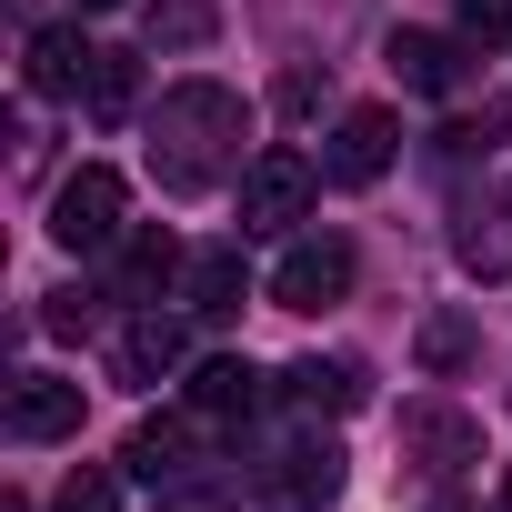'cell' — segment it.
Returning a JSON list of instances; mask_svg holds the SVG:
<instances>
[{
  "instance_id": "5",
  "label": "cell",
  "mask_w": 512,
  "mask_h": 512,
  "mask_svg": "<svg viewBox=\"0 0 512 512\" xmlns=\"http://www.w3.org/2000/svg\"><path fill=\"white\" fill-rule=\"evenodd\" d=\"M352 272H362V262H352L342 231H302V241L282 251V272H272V302H282V312H332V302L352 292Z\"/></svg>"
},
{
  "instance_id": "9",
  "label": "cell",
  "mask_w": 512,
  "mask_h": 512,
  "mask_svg": "<svg viewBox=\"0 0 512 512\" xmlns=\"http://www.w3.org/2000/svg\"><path fill=\"white\" fill-rule=\"evenodd\" d=\"M462 272H512V181H492V191H472L462 201Z\"/></svg>"
},
{
  "instance_id": "28",
  "label": "cell",
  "mask_w": 512,
  "mask_h": 512,
  "mask_svg": "<svg viewBox=\"0 0 512 512\" xmlns=\"http://www.w3.org/2000/svg\"><path fill=\"white\" fill-rule=\"evenodd\" d=\"M502 512H512V472H502Z\"/></svg>"
},
{
  "instance_id": "14",
  "label": "cell",
  "mask_w": 512,
  "mask_h": 512,
  "mask_svg": "<svg viewBox=\"0 0 512 512\" xmlns=\"http://www.w3.org/2000/svg\"><path fill=\"white\" fill-rule=\"evenodd\" d=\"M181 292H191V312H201V322H231V312H241V292H251V272H241V251H191Z\"/></svg>"
},
{
  "instance_id": "8",
  "label": "cell",
  "mask_w": 512,
  "mask_h": 512,
  "mask_svg": "<svg viewBox=\"0 0 512 512\" xmlns=\"http://www.w3.org/2000/svg\"><path fill=\"white\" fill-rule=\"evenodd\" d=\"M71 432H81V382L21 372L11 382V442H71Z\"/></svg>"
},
{
  "instance_id": "20",
  "label": "cell",
  "mask_w": 512,
  "mask_h": 512,
  "mask_svg": "<svg viewBox=\"0 0 512 512\" xmlns=\"http://www.w3.org/2000/svg\"><path fill=\"white\" fill-rule=\"evenodd\" d=\"M502 131H512V121H502V111H492V101H482V111H462V121H452V131H442V151H452V161H472V151H482V161H492V151H502Z\"/></svg>"
},
{
  "instance_id": "26",
  "label": "cell",
  "mask_w": 512,
  "mask_h": 512,
  "mask_svg": "<svg viewBox=\"0 0 512 512\" xmlns=\"http://www.w3.org/2000/svg\"><path fill=\"white\" fill-rule=\"evenodd\" d=\"M432 512H472V502H462V492H432Z\"/></svg>"
},
{
  "instance_id": "10",
  "label": "cell",
  "mask_w": 512,
  "mask_h": 512,
  "mask_svg": "<svg viewBox=\"0 0 512 512\" xmlns=\"http://www.w3.org/2000/svg\"><path fill=\"white\" fill-rule=\"evenodd\" d=\"M91 71H101V51H91L81 31H31V61H21V81H31L41 101H71V91H91Z\"/></svg>"
},
{
  "instance_id": "16",
  "label": "cell",
  "mask_w": 512,
  "mask_h": 512,
  "mask_svg": "<svg viewBox=\"0 0 512 512\" xmlns=\"http://www.w3.org/2000/svg\"><path fill=\"white\" fill-rule=\"evenodd\" d=\"M402 442H412V452H432V472H452V462H472V452H482V432H472L462 412H442V402L402 412Z\"/></svg>"
},
{
  "instance_id": "13",
  "label": "cell",
  "mask_w": 512,
  "mask_h": 512,
  "mask_svg": "<svg viewBox=\"0 0 512 512\" xmlns=\"http://www.w3.org/2000/svg\"><path fill=\"white\" fill-rule=\"evenodd\" d=\"M282 402H292V412H312V422H322V412H352V402H362V372L312 352V362H292V372H282Z\"/></svg>"
},
{
  "instance_id": "11",
  "label": "cell",
  "mask_w": 512,
  "mask_h": 512,
  "mask_svg": "<svg viewBox=\"0 0 512 512\" xmlns=\"http://www.w3.org/2000/svg\"><path fill=\"white\" fill-rule=\"evenodd\" d=\"M181 322L171 312H141V322H121V342H111V362H121V382H171L181 372Z\"/></svg>"
},
{
  "instance_id": "3",
  "label": "cell",
  "mask_w": 512,
  "mask_h": 512,
  "mask_svg": "<svg viewBox=\"0 0 512 512\" xmlns=\"http://www.w3.org/2000/svg\"><path fill=\"white\" fill-rule=\"evenodd\" d=\"M312 191H322V161H302V151H251V171H241V231H292L302 211H312Z\"/></svg>"
},
{
  "instance_id": "4",
  "label": "cell",
  "mask_w": 512,
  "mask_h": 512,
  "mask_svg": "<svg viewBox=\"0 0 512 512\" xmlns=\"http://www.w3.org/2000/svg\"><path fill=\"white\" fill-rule=\"evenodd\" d=\"M121 201H131L121 171L81 161V171L51 191V241H61V251H111V241H121Z\"/></svg>"
},
{
  "instance_id": "25",
  "label": "cell",
  "mask_w": 512,
  "mask_h": 512,
  "mask_svg": "<svg viewBox=\"0 0 512 512\" xmlns=\"http://www.w3.org/2000/svg\"><path fill=\"white\" fill-rule=\"evenodd\" d=\"M161 512H231V502H221V492H171Z\"/></svg>"
},
{
  "instance_id": "23",
  "label": "cell",
  "mask_w": 512,
  "mask_h": 512,
  "mask_svg": "<svg viewBox=\"0 0 512 512\" xmlns=\"http://www.w3.org/2000/svg\"><path fill=\"white\" fill-rule=\"evenodd\" d=\"M462 41H512V0H462Z\"/></svg>"
},
{
  "instance_id": "19",
  "label": "cell",
  "mask_w": 512,
  "mask_h": 512,
  "mask_svg": "<svg viewBox=\"0 0 512 512\" xmlns=\"http://www.w3.org/2000/svg\"><path fill=\"white\" fill-rule=\"evenodd\" d=\"M81 101H91V111H101V121H131V101H141V71H131V61H111V51H101V71H91V91H81Z\"/></svg>"
},
{
  "instance_id": "22",
  "label": "cell",
  "mask_w": 512,
  "mask_h": 512,
  "mask_svg": "<svg viewBox=\"0 0 512 512\" xmlns=\"http://www.w3.org/2000/svg\"><path fill=\"white\" fill-rule=\"evenodd\" d=\"M462 352H472V332H462L452 312H432V322H422V362H432V372H452Z\"/></svg>"
},
{
  "instance_id": "7",
  "label": "cell",
  "mask_w": 512,
  "mask_h": 512,
  "mask_svg": "<svg viewBox=\"0 0 512 512\" xmlns=\"http://www.w3.org/2000/svg\"><path fill=\"white\" fill-rule=\"evenodd\" d=\"M221 422H201V412H151L131 442H121V472H141V482H181V472H201L191 452L211 442Z\"/></svg>"
},
{
  "instance_id": "27",
  "label": "cell",
  "mask_w": 512,
  "mask_h": 512,
  "mask_svg": "<svg viewBox=\"0 0 512 512\" xmlns=\"http://www.w3.org/2000/svg\"><path fill=\"white\" fill-rule=\"evenodd\" d=\"M71 11H121V0H71Z\"/></svg>"
},
{
  "instance_id": "21",
  "label": "cell",
  "mask_w": 512,
  "mask_h": 512,
  "mask_svg": "<svg viewBox=\"0 0 512 512\" xmlns=\"http://www.w3.org/2000/svg\"><path fill=\"white\" fill-rule=\"evenodd\" d=\"M51 512H121V472H101V462H81L71 482H61V502Z\"/></svg>"
},
{
  "instance_id": "17",
  "label": "cell",
  "mask_w": 512,
  "mask_h": 512,
  "mask_svg": "<svg viewBox=\"0 0 512 512\" xmlns=\"http://www.w3.org/2000/svg\"><path fill=\"white\" fill-rule=\"evenodd\" d=\"M392 71H402V91H452L462 51H452L442 31H392Z\"/></svg>"
},
{
  "instance_id": "15",
  "label": "cell",
  "mask_w": 512,
  "mask_h": 512,
  "mask_svg": "<svg viewBox=\"0 0 512 512\" xmlns=\"http://www.w3.org/2000/svg\"><path fill=\"white\" fill-rule=\"evenodd\" d=\"M171 272H191V262H181V241H171V231H161V221H151V231H131V241H121V302H151V292H161V282H171Z\"/></svg>"
},
{
  "instance_id": "6",
  "label": "cell",
  "mask_w": 512,
  "mask_h": 512,
  "mask_svg": "<svg viewBox=\"0 0 512 512\" xmlns=\"http://www.w3.org/2000/svg\"><path fill=\"white\" fill-rule=\"evenodd\" d=\"M392 151H402V121H392L382 101H362V111H342V121H332V141H322V181L362 191V181H382V171H392Z\"/></svg>"
},
{
  "instance_id": "24",
  "label": "cell",
  "mask_w": 512,
  "mask_h": 512,
  "mask_svg": "<svg viewBox=\"0 0 512 512\" xmlns=\"http://www.w3.org/2000/svg\"><path fill=\"white\" fill-rule=\"evenodd\" d=\"M41 332H91V292H51V312H41Z\"/></svg>"
},
{
  "instance_id": "12",
  "label": "cell",
  "mask_w": 512,
  "mask_h": 512,
  "mask_svg": "<svg viewBox=\"0 0 512 512\" xmlns=\"http://www.w3.org/2000/svg\"><path fill=\"white\" fill-rule=\"evenodd\" d=\"M191 412H201V422H221V432H231V422H251V412H262V372L231 362V352H221V362H201V372H191Z\"/></svg>"
},
{
  "instance_id": "18",
  "label": "cell",
  "mask_w": 512,
  "mask_h": 512,
  "mask_svg": "<svg viewBox=\"0 0 512 512\" xmlns=\"http://www.w3.org/2000/svg\"><path fill=\"white\" fill-rule=\"evenodd\" d=\"M221 31V0H151V51H201Z\"/></svg>"
},
{
  "instance_id": "1",
  "label": "cell",
  "mask_w": 512,
  "mask_h": 512,
  "mask_svg": "<svg viewBox=\"0 0 512 512\" xmlns=\"http://www.w3.org/2000/svg\"><path fill=\"white\" fill-rule=\"evenodd\" d=\"M221 171H241V91L221 81H181L151 111V181L161 191H211Z\"/></svg>"
},
{
  "instance_id": "2",
  "label": "cell",
  "mask_w": 512,
  "mask_h": 512,
  "mask_svg": "<svg viewBox=\"0 0 512 512\" xmlns=\"http://www.w3.org/2000/svg\"><path fill=\"white\" fill-rule=\"evenodd\" d=\"M251 502H262V512H332L342 502V442L332 432L272 442L262 462H251Z\"/></svg>"
}]
</instances>
